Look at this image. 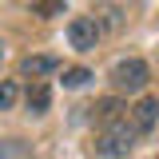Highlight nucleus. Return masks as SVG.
<instances>
[{
	"instance_id": "423d86ee",
	"label": "nucleus",
	"mask_w": 159,
	"mask_h": 159,
	"mask_svg": "<svg viewBox=\"0 0 159 159\" xmlns=\"http://www.w3.org/2000/svg\"><path fill=\"white\" fill-rule=\"evenodd\" d=\"M92 20L99 24V32H119V28L127 24V8H123V4H96Z\"/></svg>"
},
{
	"instance_id": "7ed1b4c3",
	"label": "nucleus",
	"mask_w": 159,
	"mask_h": 159,
	"mask_svg": "<svg viewBox=\"0 0 159 159\" xmlns=\"http://www.w3.org/2000/svg\"><path fill=\"white\" fill-rule=\"evenodd\" d=\"M99 36H103V32H99V24L92 16H72L68 20V44H72L76 52H92L99 44Z\"/></svg>"
},
{
	"instance_id": "1a4fd4ad",
	"label": "nucleus",
	"mask_w": 159,
	"mask_h": 159,
	"mask_svg": "<svg viewBox=\"0 0 159 159\" xmlns=\"http://www.w3.org/2000/svg\"><path fill=\"white\" fill-rule=\"evenodd\" d=\"M64 12H68V4H64V0H36V4H32V16H40V20L64 16Z\"/></svg>"
},
{
	"instance_id": "0eeeda50",
	"label": "nucleus",
	"mask_w": 159,
	"mask_h": 159,
	"mask_svg": "<svg viewBox=\"0 0 159 159\" xmlns=\"http://www.w3.org/2000/svg\"><path fill=\"white\" fill-rule=\"evenodd\" d=\"M24 103H28V111H32V116H44V111L52 107V88H48L44 80L28 84V92H24Z\"/></svg>"
},
{
	"instance_id": "6e6552de",
	"label": "nucleus",
	"mask_w": 159,
	"mask_h": 159,
	"mask_svg": "<svg viewBox=\"0 0 159 159\" xmlns=\"http://www.w3.org/2000/svg\"><path fill=\"white\" fill-rule=\"evenodd\" d=\"M56 68H60L56 56H24V60H20V72H24V76H32V84L44 80V76H52Z\"/></svg>"
},
{
	"instance_id": "f257e3e1",
	"label": "nucleus",
	"mask_w": 159,
	"mask_h": 159,
	"mask_svg": "<svg viewBox=\"0 0 159 159\" xmlns=\"http://www.w3.org/2000/svg\"><path fill=\"white\" fill-rule=\"evenodd\" d=\"M111 96H139L143 88H147V80H151V68H147V60L139 56H127V60H116V68H111Z\"/></svg>"
},
{
	"instance_id": "f8f14e48",
	"label": "nucleus",
	"mask_w": 159,
	"mask_h": 159,
	"mask_svg": "<svg viewBox=\"0 0 159 159\" xmlns=\"http://www.w3.org/2000/svg\"><path fill=\"white\" fill-rule=\"evenodd\" d=\"M0 64H4V40H0Z\"/></svg>"
},
{
	"instance_id": "9b49d317",
	"label": "nucleus",
	"mask_w": 159,
	"mask_h": 159,
	"mask_svg": "<svg viewBox=\"0 0 159 159\" xmlns=\"http://www.w3.org/2000/svg\"><path fill=\"white\" fill-rule=\"evenodd\" d=\"M88 80H92L88 68H64V88H84Z\"/></svg>"
},
{
	"instance_id": "f03ea898",
	"label": "nucleus",
	"mask_w": 159,
	"mask_h": 159,
	"mask_svg": "<svg viewBox=\"0 0 159 159\" xmlns=\"http://www.w3.org/2000/svg\"><path fill=\"white\" fill-rule=\"evenodd\" d=\"M135 139H139V135L131 131V123H127V119H119V123H111V127H103V131H99L92 147H96V155H103V159H123L131 147H135Z\"/></svg>"
},
{
	"instance_id": "20e7f679",
	"label": "nucleus",
	"mask_w": 159,
	"mask_h": 159,
	"mask_svg": "<svg viewBox=\"0 0 159 159\" xmlns=\"http://www.w3.org/2000/svg\"><path fill=\"white\" fill-rule=\"evenodd\" d=\"M127 123H131L135 135H151L155 123H159V96H143L135 107L127 111Z\"/></svg>"
},
{
	"instance_id": "9d476101",
	"label": "nucleus",
	"mask_w": 159,
	"mask_h": 159,
	"mask_svg": "<svg viewBox=\"0 0 159 159\" xmlns=\"http://www.w3.org/2000/svg\"><path fill=\"white\" fill-rule=\"evenodd\" d=\"M20 99V84L16 80H0V111H12Z\"/></svg>"
},
{
	"instance_id": "39448f33",
	"label": "nucleus",
	"mask_w": 159,
	"mask_h": 159,
	"mask_svg": "<svg viewBox=\"0 0 159 159\" xmlns=\"http://www.w3.org/2000/svg\"><path fill=\"white\" fill-rule=\"evenodd\" d=\"M88 111H92V123H99V131H103V127H111L119 119H127V103L119 96H103V99H96Z\"/></svg>"
}]
</instances>
